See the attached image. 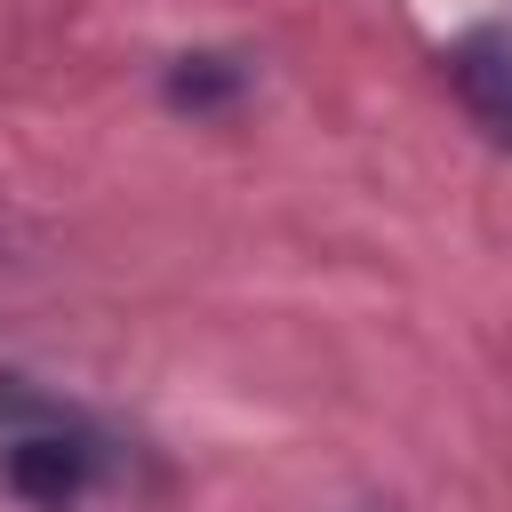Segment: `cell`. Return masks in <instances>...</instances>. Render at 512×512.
<instances>
[{"label":"cell","mask_w":512,"mask_h":512,"mask_svg":"<svg viewBox=\"0 0 512 512\" xmlns=\"http://www.w3.org/2000/svg\"><path fill=\"white\" fill-rule=\"evenodd\" d=\"M240 64L232 56H184L176 72H168V96L176 104H192V112H208V104H224V96H240Z\"/></svg>","instance_id":"obj_3"},{"label":"cell","mask_w":512,"mask_h":512,"mask_svg":"<svg viewBox=\"0 0 512 512\" xmlns=\"http://www.w3.org/2000/svg\"><path fill=\"white\" fill-rule=\"evenodd\" d=\"M112 472V432L32 376H0V488L32 512H80Z\"/></svg>","instance_id":"obj_1"},{"label":"cell","mask_w":512,"mask_h":512,"mask_svg":"<svg viewBox=\"0 0 512 512\" xmlns=\"http://www.w3.org/2000/svg\"><path fill=\"white\" fill-rule=\"evenodd\" d=\"M448 88H456V104L488 128V136H504L512 144V16H488V24H472L448 56Z\"/></svg>","instance_id":"obj_2"}]
</instances>
